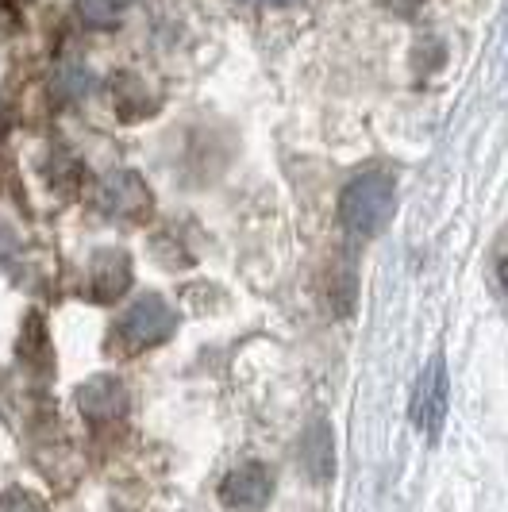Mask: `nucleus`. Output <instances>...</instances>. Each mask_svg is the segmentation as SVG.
I'll return each mask as SVG.
<instances>
[{"label": "nucleus", "instance_id": "nucleus-4", "mask_svg": "<svg viewBox=\"0 0 508 512\" xmlns=\"http://www.w3.org/2000/svg\"><path fill=\"white\" fill-rule=\"evenodd\" d=\"M412 416L428 436H439L443 416H447V366L443 359H432V366L420 374L416 397H412Z\"/></svg>", "mask_w": 508, "mask_h": 512}, {"label": "nucleus", "instance_id": "nucleus-3", "mask_svg": "<svg viewBox=\"0 0 508 512\" xmlns=\"http://www.w3.org/2000/svg\"><path fill=\"white\" fill-rule=\"evenodd\" d=\"M270 493H274V478H270V470H266L262 462H243V466H235L228 478H224V486H220V501H224L228 509L254 512L270 501Z\"/></svg>", "mask_w": 508, "mask_h": 512}, {"label": "nucleus", "instance_id": "nucleus-7", "mask_svg": "<svg viewBox=\"0 0 508 512\" xmlns=\"http://www.w3.org/2000/svg\"><path fill=\"white\" fill-rule=\"evenodd\" d=\"M131 282V266H127V255H116L108 251L93 262V297L97 301H112L120 289H127Z\"/></svg>", "mask_w": 508, "mask_h": 512}, {"label": "nucleus", "instance_id": "nucleus-15", "mask_svg": "<svg viewBox=\"0 0 508 512\" xmlns=\"http://www.w3.org/2000/svg\"><path fill=\"white\" fill-rule=\"evenodd\" d=\"M251 4H297V0H251Z\"/></svg>", "mask_w": 508, "mask_h": 512}, {"label": "nucleus", "instance_id": "nucleus-11", "mask_svg": "<svg viewBox=\"0 0 508 512\" xmlns=\"http://www.w3.org/2000/svg\"><path fill=\"white\" fill-rule=\"evenodd\" d=\"M385 4H389L393 12H401V16H412V12H416L424 0H385Z\"/></svg>", "mask_w": 508, "mask_h": 512}, {"label": "nucleus", "instance_id": "nucleus-12", "mask_svg": "<svg viewBox=\"0 0 508 512\" xmlns=\"http://www.w3.org/2000/svg\"><path fill=\"white\" fill-rule=\"evenodd\" d=\"M12 247H16V239H12V231H8V228H4V224H0V258L8 255Z\"/></svg>", "mask_w": 508, "mask_h": 512}, {"label": "nucleus", "instance_id": "nucleus-5", "mask_svg": "<svg viewBox=\"0 0 508 512\" xmlns=\"http://www.w3.org/2000/svg\"><path fill=\"white\" fill-rule=\"evenodd\" d=\"M101 208L108 216L139 220V216L151 208V197H147L143 181L135 178V174H112V178H104V185H101Z\"/></svg>", "mask_w": 508, "mask_h": 512}, {"label": "nucleus", "instance_id": "nucleus-1", "mask_svg": "<svg viewBox=\"0 0 508 512\" xmlns=\"http://www.w3.org/2000/svg\"><path fill=\"white\" fill-rule=\"evenodd\" d=\"M393 208H397V181L389 178L385 170H370V174H358L343 189L339 220L355 235H378L393 220Z\"/></svg>", "mask_w": 508, "mask_h": 512}, {"label": "nucleus", "instance_id": "nucleus-8", "mask_svg": "<svg viewBox=\"0 0 508 512\" xmlns=\"http://www.w3.org/2000/svg\"><path fill=\"white\" fill-rule=\"evenodd\" d=\"M77 8H81V16H85V24L112 27L124 16L127 0H77Z\"/></svg>", "mask_w": 508, "mask_h": 512}, {"label": "nucleus", "instance_id": "nucleus-14", "mask_svg": "<svg viewBox=\"0 0 508 512\" xmlns=\"http://www.w3.org/2000/svg\"><path fill=\"white\" fill-rule=\"evenodd\" d=\"M501 285H505V293H508V255L501 258Z\"/></svg>", "mask_w": 508, "mask_h": 512}, {"label": "nucleus", "instance_id": "nucleus-9", "mask_svg": "<svg viewBox=\"0 0 508 512\" xmlns=\"http://www.w3.org/2000/svg\"><path fill=\"white\" fill-rule=\"evenodd\" d=\"M89 85H93V77L85 74L77 62H66V66L58 70V77H54V89H58L62 97H70V101L85 97V93H89Z\"/></svg>", "mask_w": 508, "mask_h": 512}, {"label": "nucleus", "instance_id": "nucleus-10", "mask_svg": "<svg viewBox=\"0 0 508 512\" xmlns=\"http://www.w3.org/2000/svg\"><path fill=\"white\" fill-rule=\"evenodd\" d=\"M0 512H39L35 501H27L24 493H12V497H4L0 501Z\"/></svg>", "mask_w": 508, "mask_h": 512}, {"label": "nucleus", "instance_id": "nucleus-2", "mask_svg": "<svg viewBox=\"0 0 508 512\" xmlns=\"http://www.w3.org/2000/svg\"><path fill=\"white\" fill-rule=\"evenodd\" d=\"M174 328H178L174 308L151 293V297H143V301H135V305L127 308L116 339H120V347H124L127 355H135V351H147V347L166 343L174 335Z\"/></svg>", "mask_w": 508, "mask_h": 512}, {"label": "nucleus", "instance_id": "nucleus-6", "mask_svg": "<svg viewBox=\"0 0 508 512\" xmlns=\"http://www.w3.org/2000/svg\"><path fill=\"white\" fill-rule=\"evenodd\" d=\"M77 401H81L85 416H93V420H116L124 412V389L112 378H93V382H85Z\"/></svg>", "mask_w": 508, "mask_h": 512}, {"label": "nucleus", "instance_id": "nucleus-13", "mask_svg": "<svg viewBox=\"0 0 508 512\" xmlns=\"http://www.w3.org/2000/svg\"><path fill=\"white\" fill-rule=\"evenodd\" d=\"M8 128V104H4V97H0V131Z\"/></svg>", "mask_w": 508, "mask_h": 512}]
</instances>
